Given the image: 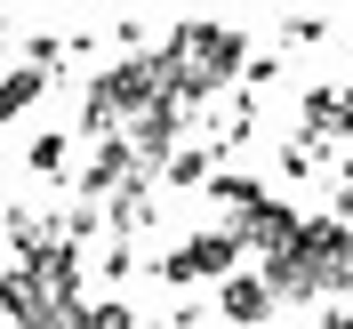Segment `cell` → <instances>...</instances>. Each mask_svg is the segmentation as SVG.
<instances>
[{
  "mask_svg": "<svg viewBox=\"0 0 353 329\" xmlns=\"http://www.w3.org/2000/svg\"><path fill=\"white\" fill-rule=\"evenodd\" d=\"M330 217L353 225V161H337V201H330Z\"/></svg>",
  "mask_w": 353,
  "mask_h": 329,
  "instance_id": "obj_10",
  "label": "cell"
},
{
  "mask_svg": "<svg viewBox=\"0 0 353 329\" xmlns=\"http://www.w3.org/2000/svg\"><path fill=\"white\" fill-rule=\"evenodd\" d=\"M337 137H353V81L337 88Z\"/></svg>",
  "mask_w": 353,
  "mask_h": 329,
  "instance_id": "obj_12",
  "label": "cell"
},
{
  "mask_svg": "<svg viewBox=\"0 0 353 329\" xmlns=\"http://www.w3.org/2000/svg\"><path fill=\"white\" fill-rule=\"evenodd\" d=\"M24 161H32V177H57V169H65V161H72L65 129H48V137H32V153H24Z\"/></svg>",
  "mask_w": 353,
  "mask_h": 329,
  "instance_id": "obj_8",
  "label": "cell"
},
{
  "mask_svg": "<svg viewBox=\"0 0 353 329\" xmlns=\"http://www.w3.org/2000/svg\"><path fill=\"white\" fill-rule=\"evenodd\" d=\"M217 313H225L233 329H265L273 313H281V297L265 289V273H249V265H241V273H225V281H217Z\"/></svg>",
  "mask_w": 353,
  "mask_h": 329,
  "instance_id": "obj_4",
  "label": "cell"
},
{
  "mask_svg": "<svg viewBox=\"0 0 353 329\" xmlns=\"http://www.w3.org/2000/svg\"><path fill=\"white\" fill-rule=\"evenodd\" d=\"M321 329H353V306H321Z\"/></svg>",
  "mask_w": 353,
  "mask_h": 329,
  "instance_id": "obj_13",
  "label": "cell"
},
{
  "mask_svg": "<svg viewBox=\"0 0 353 329\" xmlns=\"http://www.w3.org/2000/svg\"><path fill=\"white\" fill-rule=\"evenodd\" d=\"M81 321H88V329H145L129 297H88V306H81Z\"/></svg>",
  "mask_w": 353,
  "mask_h": 329,
  "instance_id": "obj_7",
  "label": "cell"
},
{
  "mask_svg": "<svg viewBox=\"0 0 353 329\" xmlns=\"http://www.w3.org/2000/svg\"><path fill=\"white\" fill-rule=\"evenodd\" d=\"M105 281H137V249H129V241L105 249Z\"/></svg>",
  "mask_w": 353,
  "mask_h": 329,
  "instance_id": "obj_9",
  "label": "cell"
},
{
  "mask_svg": "<svg viewBox=\"0 0 353 329\" xmlns=\"http://www.w3.org/2000/svg\"><path fill=\"white\" fill-rule=\"evenodd\" d=\"M169 48H176V97L185 105H209L225 81H241L249 72V32L241 24H209V17H185L169 24Z\"/></svg>",
  "mask_w": 353,
  "mask_h": 329,
  "instance_id": "obj_1",
  "label": "cell"
},
{
  "mask_svg": "<svg viewBox=\"0 0 353 329\" xmlns=\"http://www.w3.org/2000/svg\"><path fill=\"white\" fill-rule=\"evenodd\" d=\"M0 48H8V24H0Z\"/></svg>",
  "mask_w": 353,
  "mask_h": 329,
  "instance_id": "obj_14",
  "label": "cell"
},
{
  "mask_svg": "<svg viewBox=\"0 0 353 329\" xmlns=\"http://www.w3.org/2000/svg\"><path fill=\"white\" fill-rule=\"evenodd\" d=\"M48 97V72H32V65H17V72H0V129L17 121L24 105H41Z\"/></svg>",
  "mask_w": 353,
  "mask_h": 329,
  "instance_id": "obj_6",
  "label": "cell"
},
{
  "mask_svg": "<svg viewBox=\"0 0 353 329\" xmlns=\"http://www.w3.org/2000/svg\"><path fill=\"white\" fill-rule=\"evenodd\" d=\"M281 32H289V41H297V48H305V41H321V32H330V17H289Z\"/></svg>",
  "mask_w": 353,
  "mask_h": 329,
  "instance_id": "obj_11",
  "label": "cell"
},
{
  "mask_svg": "<svg viewBox=\"0 0 353 329\" xmlns=\"http://www.w3.org/2000/svg\"><path fill=\"white\" fill-rule=\"evenodd\" d=\"M225 273H241V241H233V225H209V233H185V241L161 257V281H225Z\"/></svg>",
  "mask_w": 353,
  "mask_h": 329,
  "instance_id": "obj_2",
  "label": "cell"
},
{
  "mask_svg": "<svg viewBox=\"0 0 353 329\" xmlns=\"http://www.w3.org/2000/svg\"><path fill=\"white\" fill-rule=\"evenodd\" d=\"M217 169H225V161L209 153V145H193V137H185V145L161 161V185H176V193H209V177H217Z\"/></svg>",
  "mask_w": 353,
  "mask_h": 329,
  "instance_id": "obj_5",
  "label": "cell"
},
{
  "mask_svg": "<svg viewBox=\"0 0 353 329\" xmlns=\"http://www.w3.org/2000/svg\"><path fill=\"white\" fill-rule=\"evenodd\" d=\"M297 225H305V217H297L289 201L257 193L249 209H233V241H241V257H257V265H265V257H281V249L297 241Z\"/></svg>",
  "mask_w": 353,
  "mask_h": 329,
  "instance_id": "obj_3",
  "label": "cell"
}]
</instances>
